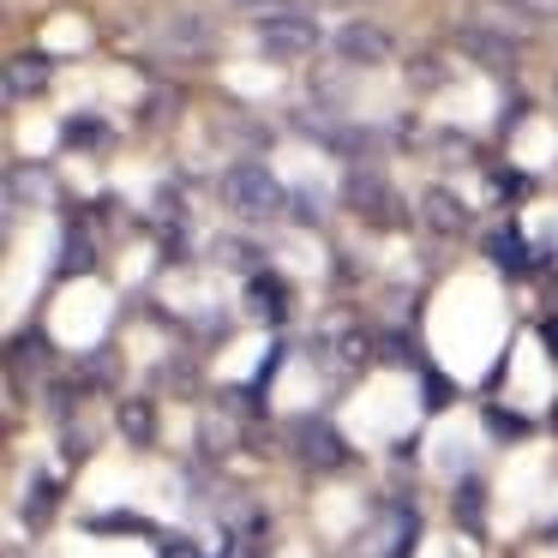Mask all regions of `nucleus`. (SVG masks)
<instances>
[{
    "label": "nucleus",
    "mask_w": 558,
    "mask_h": 558,
    "mask_svg": "<svg viewBox=\"0 0 558 558\" xmlns=\"http://www.w3.org/2000/svg\"><path fill=\"white\" fill-rule=\"evenodd\" d=\"M222 205L246 222H270L282 210V181L265 162H234V169L222 174Z\"/></svg>",
    "instance_id": "1"
},
{
    "label": "nucleus",
    "mask_w": 558,
    "mask_h": 558,
    "mask_svg": "<svg viewBox=\"0 0 558 558\" xmlns=\"http://www.w3.org/2000/svg\"><path fill=\"white\" fill-rule=\"evenodd\" d=\"M258 49H265L270 61H306V54L318 49V25L306 13H294V7L265 13L258 19Z\"/></svg>",
    "instance_id": "2"
},
{
    "label": "nucleus",
    "mask_w": 558,
    "mask_h": 558,
    "mask_svg": "<svg viewBox=\"0 0 558 558\" xmlns=\"http://www.w3.org/2000/svg\"><path fill=\"white\" fill-rule=\"evenodd\" d=\"M342 198H349V210H354V217L378 222V229H402V198L385 186V174L354 169L349 181H342Z\"/></svg>",
    "instance_id": "3"
},
{
    "label": "nucleus",
    "mask_w": 558,
    "mask_h": 558,
    "mask_svg": "<svg viewBox=\"0 0 558 558\" xmlns=\"http://www.w3.org/2000/svg\"><path fill=\"white\" fill-rule=\"evenodd\" d=\"M330 49H337L349 66H385L390 54H397V43H390V31L373 25V19H349V25L330 37Z\"/></svg>",
    "instance_id": "4"
},
{
    "label": "nucleus",
    "mask_w": 558,
    "mask_h": 558,
    "mask_svg": "<svg viewBox=\"0 0 558 558\" xmlns=\"http://www.w3.org/2000/svg\"><path fill=\"white\" fill-rule=\"evenodd\" d=\"M457 49L469 54L474 66H486V73H510V66L522 61L517 43L498 37V31H486V25H462V31H457Z\"/></svg>",
    "instance_id": "5"
},
{
    "label": "nucleus",
    "mask_w": 558,
    "mask_h": 558,
    "mask_svg": "<svg viewBox=\"0 0 558 558\" xmlns=\"http://www.w3.org/2000/svg\"><path fill=\"white\" fill-rule=\"evenodd\" d=\"M421 222L433 234H445V241H457V234H469V205H462L450 186H426L421 193Z\"/></svg>",
    "instance_id": "6"
},
{
    "label": "nucleus",
    "mask_w": 558,
    "mask_h": 558,
    "mask_svg": "<svg viewBox=\"0 0 558 558\" xmlns=\"http://www.w3.org/2000/svg\"><path fill=\"white\" fill-rule=\"evenodd\" d=\"M294 450H301L306 469H342V462H349L342 438L330 433L325 421H301V426H294Z\"/></svg>",
    "instance_id": "7"
},
{
    "label": "nucleus",
    "mask_w": 558,
    "mask_h": 558,
    "mask_svg": "<svg viewBox=\"0 0 558 558\" xmlns=\"http://www.w3.org/2000/svg\"><path fill=\"white\" fill-rule=\"evenodd\" d=\"M49 78H54V61H49V54H31V49H19L13 61H7V97H13V102H25V97H43V90H49Z\"/></svg>",
    "instance_id": "8"
},
{
    "label": "nucleus",
    "mask_w": 558,
    "mask_h": 558,
    "mask_svg": "<svg viewBox=\"0 0 558 558\" xmlns=\"http://www.w3.org/2000/svg\"><path fill=\"white\" fill-rule=\"evenodd\" d=\"M246 306H253V318H265V325H282V318H289V289H282L270 270H258V277L246 282Z\"/></svg>",
    "instance_id": "9"
},
{
    "label": "nucleus",
    "mask_w": 558,
    "mask_h": 558,
    "mask_svg": "<svg viewBox=\"0 0 558 558\" xmlns=\"http://www.w3.org/2000/svg\"><path fill=\"white\" fill-rule=\"evenodd\" d=\"M13 373H49V337L43 330L13 337Z\"/></svg>",
    "instance_id": "10"
},
{
    "label": "nucleus",
    "mask_w": 558,
    "mask_h": 558,
    "mask_svg": "<svg viewBox=\"0 0 558 558\" xmlns=\"http://www.w3.org/2000/svg\"><path fill=\"white\" fill-rule=\"evenodd\" d=\"M121 433L133 438V445H150L157 438V414H150V402H121Z\"/></svg>",
    "instance_id": "11"
},
{
    "label": "nucleus",
    "mask_w": 558,
    "mask_h": 558,
    "mask_svg": "<svg viewBox=\"0 0 558 558\" xmlns=\"http://www.w3.org/2000/svg\"><path fill=\"white\" fill-rule=\"evenodd\" d=\"M409 85L414 90H445L450 85L445 61H438V54H409Z\"/></svg>",
    "instance_id": "12"
},
{
    "label": "nucleus",
    "mask_w": 558,
    "mask_h": 558,
    "mask_svg": "<svg viewBox=\"0 0 558 558\" xmlns=\"http://www.w3.org/2000/svg\"><path fill=\"white\" fill-rule=\"evenodd\" d=\"M169 43H174V49H210V25H205V19H193V13H181V19H174V25H169Z\"/></svg>",
    "instance_id": "13"
},
{
    "label": "nucleus",
    "mask_w": 558,
    "mask_h": 558,
    "mask_svg": "<svg viewBox=\"0 0 558 558\" xmlns=\"http://www.w3.org/2000/svg\"><path fill=\"white\" fill-rule=\"evenodd\" d=\"M498 7L529 19V25H558V0H498Z\"/></svg>",
    "instance_id": "14"
},
{
    "label": "nucleus",
    "mask_w": 558,
    "mask_h": 558,
    "mask_svg": "<svg viewBox=\"0 0 558 558\" xmlns=\"http://www.w3.org/2000/svg\"><path fill=\"white\" fill-rule=\"evenodd\" d=\"M457 522L481 529V481H462V486H457Z\"/></svg>",
    "instance_id": "15"
},
{
    "label": "nucleus",
    "mask_w": 558,
    "mask_h": 558,
    "mask_svg": "<svg viewBox=\"0 0 558 558\" xmlns=\"http://www.w3.org/2000/svg\"><path fill=\"white\" fill-rule=\"evenodd\" d=\"M49 505H54V486L37 481V493L25 498V522H31V529H43V522H49Z\"/></svg>",
    "instance_id": "16"
},
{
    "label": "nucleus",
    "mask_w": 558,
    "mask_h": 558,
    "mask_svg": "<svg viewBox=\"0 0 558 558\" xmlns=\"http://www.w3.org/2000/svg\"><path fill=\"white\" fill-rule=\"evenodd\" d=\"M217 258H222V265H246L258 277V253H253V246H241V241H217Z\"/></svg>",
    "instance_id": "17"
},
{
    "label": "nucleus",
    "mask_w": 558,
    "mask_h": 558,
    "mask_svg": "<svg viewBox=\"0 0 558 558\" xmlns=\"http://www.w3.org/2000/svg\"><path fill=\"white\" fill-rule=\"evenodd\" d=\"M66 145H97V121H66Z\"/></svg>",
    "instance_id": "18"
},
{
    "label": "nucleus",
    "mask_w": 558,
    "mask_h": 558,
    "mask_svg": "<svg viewBox=\"0 0 558 558\" xmlns=\"http://www.w3.org/2000/svg\"><path fill=\"white\" fill-rule=\"evenodd\" d=\"M493 433H510V438H517L522 421H517V414H505V409H493Z\"/></svg>",
    "instance_id": "19"
},
{
    "label": "nucleus",
    "mask_w": 558,
    "mask_h": 558,
    "mask_svg": "<svg viewBox=\"0 0 558 558\" xmlns=\"http://www.w3.org/2000/svg\"><path fill=\"white\" fill-rule=\"evenodd\" d=\"M162 558H198V546L193 541H169V546H162Z\"/></svg>",
    "instance_id": "20"
},
{
    "label": "nucleus",
    "mask_w": 558,
    "mask_h": 558,
    "mask_svg": "<svg viewBox=\"0 0 558 558\" xmlns=\"http://www.w3.org/2000/svg\"><path fill=\"white\" fill-rule=\"evenodd\" d=\"M546 342H553V354H558V325H553V330H546Z\"/></svg>",
    "instance_id": "21"
},
{
    "label": "nucleus",
    "mask_w": 558,
    "mask_h": 558,
    "mask_svg": "<svg viewBox=\"0 0 558 558\" xmlns=\"http://www.w3.org/2000/svg\"><path fill=\"white\" fill-rule=\"evenodd\" d=\"M234 7H270V0H234Z\"/></svg>",
    "instance_id": "22"
},
{
    "label": "nucleus",
    "mask_w": 558,
    "mask_h": 558,
    "mask_svg": "<svg viewBox=\"0 0 558 558\" xmlns=\"http://www.w3.org/2000/svg\"><path fill=\"white\" fill-rule=\"evenodd\" d=\"M553 421H558V409H553Z\"/></svg>",
    "instance_id": "23"
}]
</instances>
